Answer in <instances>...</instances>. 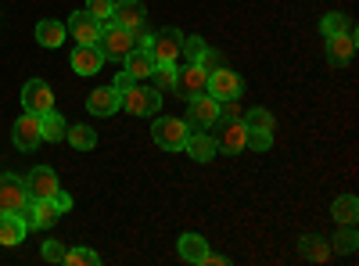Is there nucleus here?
Returning <instances> with one entry per match:
<instances>
[{
    "label": "nucleus",
    "mask_w": 359,
    "mask_h": 266,
    "mask_svg": "<svg viewBox=\"0 0 359 266\" xmlns=\"http://www.w3.org/2000/svg\"><path fill=\"white\" fill-rule=\"evenodd\" d=\"M69 33H72V40H76L79 47H90V44H97V36H101V22L83 8V11H76V15L69 18Z\"/></svg>",
    "instance_id": "f8f14e48"
},
{
    "label": "nucleus",
    "mask_w": 359,
    "mask_h": 266,
    "mask_svg": "<svg viewBox=\"0 0 359 266\" xmlns=\"http://www.w3.org/2000/svg\"><path fill=\"white\" fill-rule=\"evenodd\" d=\"M219 119H241V101H219Z\"/></svg>",
    "instance_id": "e433bc0d"
},
{
    "label": "nucleus",
    "mask_w": 359,
    "mask_h": 266,
    "mask_svg": "<svg viewBox=\"0 0 359 266\" xmlns=\"http://www.w3.org/2000/svg\"><path fill=\"white\" fill-rule=\"evenodd\" d=\"M180 47H184V33H180V29H162V33H155L151 36V58L155 62H180Z\"/></svg>",
    "instance_id": "6e6552de"
},
{
    "label": "nucleus",
    "mask_w": 359,
    "mask_h": 266,
    "mask_svg": "<svg viewBox=\"0 0 359 266\" xmlns=\"http://www.w3.org/2000/svg\"><path fill=\"white\" fill-rule=\"evenodd\" d=\"M184 152H187L194 162H212L216 152H219V144H216V137H208V133H187Z\"/></svg>",
    "instance_id": "6ab92c4d"
},
{
    "label": "nucleus",
    "mask_w": 359,
    "mask_h": 266,
    "mask_svg": "<svg viewBox=\"0 0 359 266\" xmlns=\"http://www.w3.org/2000/svg\"><path fill=\"white\" fill-rule=\"evenodd\" d=\"M54 201H57V209H62V213H69V209H72V198H69L65 191H57V194H54Z\"/></svg>",
    "instance_id": "ea45409f"
},
{
    "label": "nucleus",
    "mask_w": 359,
    "mask_h": 266,
    "mask_svg": "<svg viewBox=\"0 0 359 266\" xmlns=\"http://www.w3.org/2000/svg\"><path fill=\"white\" fill-rule=\"evenodd\" d=\"M198 65H201L205 72H216V69H223L226 62H223V54H219V51L205 47V51H201V58H198Z\"/></svg>",
    "instance_id": "f704fd0d"
},
{
    "label": "nucleus",
    "mask_w": 359,
    "mask_h": 266,
    "mask_svg": "<svg viewBox=\"0 0 359 266\" xmlns=\"http://www.w3.org/2000/svg\"><path fill=\"white\" fill-rule=\"evenodd\" d=\"M65 137H69V144L76 147V152H90V147L97 144V133L90 130V126H69Z\"/></svg>",
    "instance_id": "c85d7f7f"
},
{
    "label": "nucleus",
    "mask_w": 359,
    "mask_h": 266,
    "mask_svg": "<svg viewBox=\"0 0 359 266\" xmlns=\"http://www.w3.org/2000/svg\"><path fill=\"white\" fill-rule=\"evenodd\" d=\"M137 47L133 40V29H123V25H115V22H101V36H97V51L108 58H126L130 51Z\"/></svg>",
    "instance_id": "f257e3e1"
},
{
    "label": "nucleus",
    "mask_w": 359,
    "mask_h": 266,
    "mask_svg": "<svg viewBox=\"0 0 359 266\" xmlns=\"http://www.w3.org/2000/svg\"><path fill=\"white\" fill-rule=\"evenodd\" d=\"M62 262H69V266H97L101 255H97V252H90V248H72V252H65Z\"/></svg>",
    "instance_id": "2f4dec72"
},
{
    "label": "nucleus",
    "mask_w": 359,
    "mask_h": 266,
    "mask_svg": "<svg viewBox=\"0 0 359 266\" xmlns=\"http://www.w3.org/2000/svg\"><path fill=\"white\" fill-rule=\"evenodd\" d=\"M205 252H208V241L201 238V234H184V238H180V259L184 262H201L205 259Z\"/></svg>",
    "instance_id": "5701e85b"
},
{
    "label": "nucleus",
    "mask_w": 359,
    "mask_h": 266,
    "mask_svg": "<svg viewBox=\"0 0 359 266\" xmlns=\"http://www.w3.org/2000/svg\"><path fill=\"white\" fill-rule=\"evenodd\" d=\"M18 216L25 220V227L43 230V227H50L57 216H62V209H57V201H54V198H29L22 209H18Z\"/></svg>",
    "instance_id": "39448f33"
},
{
    "label": "nucleus",
    "mask_w": 359,
    "mask_h": 266,
    "mask_svg": "<svg viewBox=\"0 0 359 266\" xmlns=\"http://www.w3.org/2000/svg\"><path fill=\"white\" fill-rule=\"evenodd\" d=\"M123 62H126V72L140 83V79H151V72H155V58H151V51H144V47H133L126 58H123Z\"/></svg>",
    "instance_id": "a211bd4d"
},
{
    "label": "nucleus",
    "mask_w": 359,
    "mask_h": 266,
    "mask_svg": "<svg viewBox=\"0 0 359 266\" xmlns=\"http://www.w3.org/2000/svg\"><path fill=\"white\" fill-rule=\"evenodd\" d=\"M25 201H29V191H25L22 176H15V173L0 176V213H18Z\"/></svg>",
    "instance_id": "0eeeda50"
},
{
    "label": "nucleus",
    "mask_w": 359,
    "mask_h": 266,
    "mask_svg": "<svg viewBox=\"0 0 359 266\" xmlns=\"http://www.w3.org/2000/svg\"><path fill=\"white\" fill-rule=\"evenodd\" d=\"M130 115H155L162 108V91H155V86H130V91H123V105Z\"/></svg>",
    "instance_id": "7ed1b4c3"
},
{
    "label": "nucleus",
    "mask_w": 359,
    "mask_h": 266,
    "mask_svg": "<svg viewBox=\"0 0 359 266\" xmlns=\"http://www.w3.org/2000/svg\"><path fill=\"white\" fill-rule=\"evenodd\" d=\"M151 79H155V91H176V65L172 62H158Z\"/></svg>",
    "instance_id": "c756f323"
},
{
    "label": "nucleus",
    "mask_w": 359,
    "mask_h": 266,
    "mask_svg": "<svg viewBox=\"0 0 359 266\" xmlns=\"http://www.w3.org/2000/svg\"><path fill=\"white\" fill-rule=\"evenodd\" d=\"M245 91V79L237 76L233 69H216V72H208V86H205V94L208 98H216V101H233V98H241Z\"/></svg>",
    "instance_id": "20e7f679"
},
{
    "label": "nucleus",
    "mask_w": 359,
    "mask_h": 266,
    "mask_svg": "<svg viewBox=\"0 0 359 266\" xmlns=\"http://www.w3.org/2000/svg\"><path fill=\"white\" fill-rule=\"evenodd\" d=\"M201 262H212V266H226V255H212V252H205Z\"/></svg>",
    "instance_id": "a19ab883"
},
{
    "label": "nucleus",
    "mask_w": 359,
    "mask_h": 266,
    "mask_svg": "<svg viewBox=\"0 0 359 266\" xmlns=\"http://www.w3.org/2000/svg\"><path fill=\"white\" fill-rule=\"evenodd\" d=\"M25 220L18 213H0V245H22L25 241Z\"/></svg>",
    "instance_id": "412c9836"
},
{
    "label": "nucleus",
    "mask_w": 359,
    "mask_h": 266,
    "mask_svg": "<svg viewBox=\"0 0 359 266\" xmlns=\"http://www.w3.org/2000/svg\"><path fill=\"white\" fill-rule=\"evenodd\" d=\"M25 191L29 198H54L57 191H62V184H57V176L50 166H36L33 173L25 176Z\"/></svg>",
    "instance_id": "9b49d317"
},
{
    "label": "nucleus",
    "mask_w": 359,
    "mask_h": 266,
    "mask_svg": "<svg viewBox=\"0 0 359 266\" xmlns=\"http://www.w3.org/2000/svg\"><path fill=\"white\" fill-rule=\"evenodd\" d=\"M320 29H323V36H338V33H355V25L341 15V11H331V15H323V22H320Z\"/></svg>",
    "instance_id": "cd10ccee"
},
{
    "label": "nucleus",
    "mask_w": 359,
    "mask_h": 266,
    "mask_svg": "<svg viewBox=\"0 0 359 266\" xmlns=\"http://www.w3.org/2000/svg\"><path fill=\"white\" fill-rule=\"evenodd\" d=\"M355 54V33H338V36H327V62L334 69L348 65Z\"/></svg>",
    "instance_id": "dca6fc26"
},
{
    "label": "nucleus",
    "mask_w": 359,
    "mask_h": 266,
    "mask_svg": "<svg viewBox=\"0 0 359 266\" xmlns=\"http://www.w3.org/2000/svg\"><path fill=\"white\" fill-rule=\"evenodd\" d=\"M133 83H137V79H133V76H130V72L123 69V72H118V79H115L111 86H115V91H118V94H123V91H130V86H133Z\"/></svg>",
    "instance_id": "58836bf2"
},
{
    "label": "nucleus",
    "mask_w": 359,
    "mask_h": 266,
    "mask_svg": "<svg viewBox=\"0 0 359 266\" xmlns=\"http://www.w3.org/2000/svg\"><path fill=\"white\" fill-rule=\"evenodd\" d=\"M118 105H123V94L115 86H101V91H94L86 98V108L94 115H111V112H118Z\"/></svg>",
    "instance_id": "aec40b11"
},
{
    "label": "nucleus",
    "mask_w": 359,
    "mask_h": 266,
    "mask_svg": "<svg viewBox=\"0 0 359 266\" xmlns=\"http://www.w3.org/2000/svg\"><path fill=\"white\" fill-rule=\"evenodd\" d=\"M187 123L191 126H216L219 123V101L205 98V94H194L191 108H187Z\"/></svg>",
    "instance_id": "ddd939ff"
},
{
    "label": "nucleus",
    "mask_w": 359,
    "mask_h": 266,
    "mask_svg": "<svg viewBox=\"0 0 359 266\" xmlns=\"http://www.w3.org/2000/svg\"><path fill=\"white\" fill-rule=\"evenodd\" d=\"M355 245H359V238H355V230H352V227L338 230V234H334V241H331V248H334V252H345V255H352Z\"/></svg>",
    "instance_id": "7c9ffc66"
},
{
    "label": "nucleus",
    "mask_w": 359,
    "mask_h": 266,
    "mask_svg": "<svg viewBox=\"0 0 359 266\" xmlns=\"http://www.w3.org/2000/svg\"><path fill=\"white\" fill-rule=\"evenodd\" d=\"M43 259H47V262H62V259H65L62 241H43Z\"/></svg>",
    "instance_id": "4c0bfd02"
},
{
    "label": "nucleus",
    "mask_w": 359,
    "mask_h": 266,
    "mask_svg": "<svg viewBox=\"0 0 359 266\" xmlns=\"http://www.w3.org/2000/svg\"><path fill=\"white\" fill-rule=\"evenodd\" d=\"M22 105H25V112H33V115L50 112V108H54L50 83H43V79H29V83L22 86Z\"/></svg>",
    "instance_id": "1a4fd4ad"
},
{
    "label": "nucleus",
    "mask_w": 359,
    "mask_h": 266,
    "mask_svg": "<svg viewBox=\"0 0 359 266\" xmlns=\"http://www.w3.org/2000/svg\"><path fill=\"white\" fill-rule=\"evenodd\" d=\"M201 51H205V40H201V36H184V47H180V58H187V65H198Z\"/></svg>",
    "instance_id": "473e14b6"
},
{
    "label": "nucleus",
    "mask_w": 359,
    "mask_h": 266,
    "mask_svg": "<svg viewBox=\"0 0 359 266\" xmlns=\"http://www.w3.org/2000/svg\"><path fill=\"white\" fill-rule=\"evenodd\" d=\"M111 8H115V0H86V11L97 22H111Z\"/></svg>",
    "instance_id": "72a5a7b5"
},
{
    "label": "nucleus",
    "mask_w": 359,
    "mask_h": 266,
    "mask_svg": "<svg viewBox=\"0 0 359 266\" xmlns=\"http://www.w3.org/2000/svg\"><path fill=\"white\" fill-rule=\"evenodd\" d=\"M245 119V126H248V133H273V112L269 108H252V112H245L241 115Z\"/></svg>",
    "instance_id": "393cba45"
},
{
    "label": "nucleus",
    "mask_w": 359,
    "mask_h": 266,
    "mask_svg": "<svg viewBox=\"0 0 359 266\" xmlns=\"http://www.w3.org/2000/svg\"><path fill=\"white\" fill-rule=\"evenodd\" d=\"M248 147H255V152H269V147H273V133H248Z\"/></svg>",
    "instance_id": "c9c22d12"
},
{
    "label": "nucleus",
    "mask_w": 359,
    "mask_h": 266,
    "mask_svg": "<svg viewBox=\"0 0 359 266\" xmlns=\"http://www.w3.org/2000/svg\"><path fill=\"white\" fill-rule=\"evenodd\" d=\"M216 144L223 147L226 155H237V152H245V147H248V126H245V119H223Z\"/></svg>",
    "instance_id": "9d476101"
},
{
    "label": "nucleus",
    "mask_w": 359,
    "mask_h": 266,
    "mask_svg": "<svg viewBox=\"0 0 359 266\" xmlns=\"http://www.w3.org/2000/svg\"><path fill=\"white\" fill-rule=\"evenodd\" d=\"M101 65H104V54L97 51V44H90V47L76 44V51H72V72L94 76V72H101Z\"/></svg>",
    "instance_id": "f3484780"
},
{
    "label": "nucleus",
    "mask_w": 359,
    "mask_h": 266,
    "mask_svg": "<svg viewBox=\"0 0 359 266\" xmlns=\"http://www.w3.org/2000/svg\"><path fill=\"white\" fill-rule=\"evenodd\" d=\"M331 216H334V223H341V227H355V220H359V198H355V194L334 198Z\"/></svg>",
    "instance_id": "4be33fe9"
},
{
    "label": "nucleus",
    "mask_w": 359,
    "mask_h": 266,
    "mask_svg": "<svg viewBox=\"0 0 359 266\" xmlns=\"http://www.w3.org/2000/svg\"><path fill=\"white\" fill-rule=\"evenodd\" d=\"M144 15L147 11H144L140 0H115V8H111V22L123 25V29H133V33L144 25Z\"/></svg>",
    "instance_id": "2eb2a0df"
},
{
    "label": "nucleus",
    "mask_w": 359,
    "mask_h": 266,
    "mask_svg": "<svg viewBox=\"0 0 359 266\" xmlns=\"http://www.w3.org/2000/svg\"><path fill=\"white\" fill-rule=\"evenodd\" d=\"M302 255L313 259V262H327L331 259V241L316 238V234H309V238H302Z\"/></svg>",
    "instance_id": "bb28decb"
},
{
    "label": "nucleus",
    "mask_w": 359,
    "mask_h": 266,
    "mask_svg": "<svg viewBox=\"0 0 359 266\" xmlns=\"http://www.w3.org/2000/svg\"><path fill=\"white\" fill-rule=\"evenodd\" d=\"M205 86H208V72L201 65H184V69H176V91L184 94L187 101L194 94H205Z\"/></svg>",
    "instance_id": "4468645a"
},
{
    "label": "nucleus",
    "mask_w": 359,
    "mask_h": 266,
    "mask_svg": "<svg viewBox=\"0 0 359 266\" xmlns=\"http://www.w3.org/2000/svg\"><path fill=\"white\" fill-rule=\"evenodd\" d=\"M11 140H15L18 152H33V147L43 140L40 115H33V112H22V115H18V123H15V130H11Z\"/></svg>",
    "instance_id": "423d86ee"
},
{
    "label": "nucleus",
    "mask_w": 359,
    "mask_h": 266,
    "mask_svg": "<svg viewBox=\"0 0 359 266\" xmlns=\"http://www.w3.org/2000/svg\"><path fill=\"white\" fill-rule=\"evenodd\" d=\"M36 40H40L43 47H62V44H65V25L54 22V18H43V22L36 25Z\"/></svg>",
    "instance_id": "b1692460"
},
{
    "label": "nucleus",
    "mask_w": 359,
    "mask_h": 266,
    "mask_svg": "<svg viewBox=\"0 0 359 266\" xmlns=\"http://www.w3.org/2000/svg\"><path fill=\"white\" fill-rule=\"evenodd\" d=\"M40 130H43V140H50V144H54V140H62V137H65L69 123H65L54 108H50V112H43V115H40Z\"/></svg>",
    "instance_id": "a878e982"
},
{
    "label": "nucleus",
    "mask_w": 359,
    "mask_h": 266,
    "mask_svg": "<svg viewBox=\"0 0 359 266\" xmlns=\"http://www.w3.org/2000/svg\"><path fill=\"white\" fill-rule=\"evenodd\" d=\"M187 133H191V123L187 119H155L151 126V137L158 147H165V152H184V144H187Z\"/></svg>",
    "instance_id": "f03ea898"
}]
</instances>
